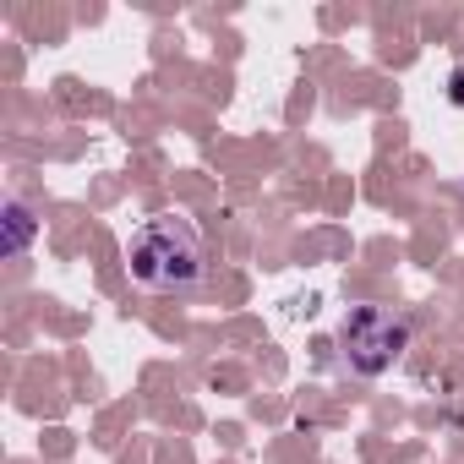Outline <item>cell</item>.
<instances>
[{"label": "cell", "mask_w": 464, "mask_h": 464, "mask_svg": "<svg viewBox=\"0 0 464 464\" xmlns=\"http://www.w3.org/2000/svg\"><path fill=\"white\" fill-rule=\"evenodd\" d=\"M202 268H208V252H202V236L191 218H175V213H159L148 218L131 246H126V274L131 285L142 290H159V295H186L202 285Z\"/></svg>", "instance_id": "obj_1"}, {"label": "cell", "mask_w": 464, "mask_h": 464, "mask_svg": "<svg viewBox=\"0 0 464 464\" xmlns=\"http://www.w3.org/2000/svg\"><path fill=\"white\" fill-rule=\"evenodd\" d=\"M410 350V317L388 306H350L339 323V355L355 377H382Z\"/></svg>", "instance_id": "obj_2"}, {"label": "cell", "mask_w": 464, "mask_h": 464, "mask_svg": "<svg viewBox=\"0 0 464 464\" xmlns=\"http://www.w3.org/2000/svg\"><path fill=\"white\" fill-rule=\"evenodd\" d=\"M28 241H34V213H28L23 202H6V252L23 257Z\"/></svg>", "instance_id": "obj_3"}, {"label": "cell", "mask_w": 464, "mask_h": 464, "mask_svg": "<svg viewBox=\"0 0 464 464\" xmlns=\"http://www.w3.org/2000/svg\"><path fill=\"white\" fill-rule=\"evenodd\" d=\"M448 99H453V104H459V110H464V66H459V72H453V77H448Z\"/></svg>", "instance_id": "obj_4"}]
</instances>
